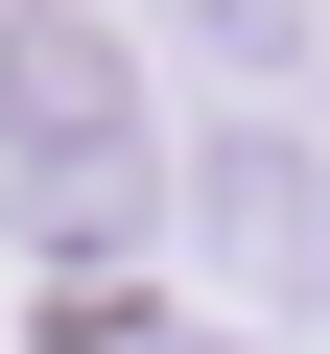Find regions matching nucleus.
<instances>
[{
	"label": "nucleus",
	"instance_id": "nucleus-1",
	"mask_svg": "<svg viewBox=\"0 0 330 354\" xmlns=\"http://www.w3.org/2000/svg\"><path fill=\"white\" fill-rule=\"evenodd\" d=\"M0 213L48 260H118L165 213V95H142V48L95 0H0Z\"/></svg>",
	"mask_w": 330,
	"mask_h": 354
},
{
	"label": "nucleus",
	"instance_id": "nucleus-2",
	"mask_svg": "<svg viewBox=\"0 0 330 354\" xmlns=\"http://www.w3.org/2000/svg\"><path fill=\"white\" fill-rule=\"evenodd\" d=\"M213 48H236V71H307V48H330V0H213Z\"/></svg>",
	"mask_w": 330,
	"mask_h": 354
}]
</instances>
